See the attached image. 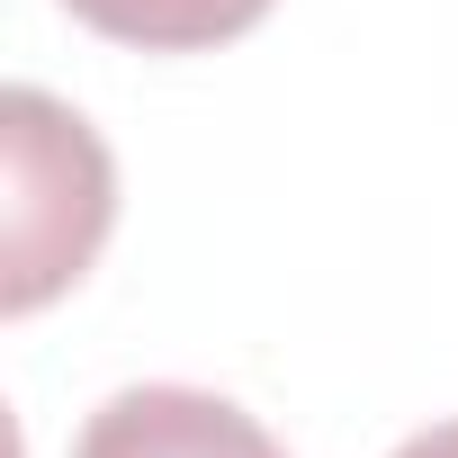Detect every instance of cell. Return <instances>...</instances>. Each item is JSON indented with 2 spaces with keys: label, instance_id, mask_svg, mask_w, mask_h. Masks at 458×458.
Returning a JSON list of instances; mask_svg holds the SVG:
<instances>
[{
  "label": "cell",
  "instance_id": "6da1fadb",
  "mask_svg": "<svg viewBox=\"0 0 458 458\" xmlns=\"http://www.w3.org/2000/svg\"><path fill=\"white\" fill-rule=\"evenodd\" d=\"M0 315H37L99 261L117 225V162L81 108L19 81L0 99Z\"/></svg>",
  "mask_w": 458,
  "mask_h": 458
},
{
  "label": "cell",
  "instance_id": "7a4b0ae2",
  "mask_svg": "<svg viewBox=\"0 0 458 458\" xmlns=\"http://www.w3.org/2000/svg\"><path fill=\"white\" fill-rule=\"evenodd\" d=\"M72 458H288L234 395H207V386H117Z\"/></svg>",
  "mask_w": 458,
  "mask_h": 458
},
{
  "label": "cell",
  "instance_id": "3957f363",
  "mask_svg": "<svg viewBox=\"0 0 458 458\" xmlns=\"http://www.w3.org/2000/svg\"><path fill=\"white\" fill-rule=\"evenodd\" d=\"M64 10L144 55H207V46L252 37L270 19V0H64Z\"/></svg>",
  "mask_w": 458,
  "mask_h": 458
},
{
  "label": "cell",
  "instance_id": "277c9868",
  "mask_svg": "<svg viewBox=\"0 0 458 458\" xmlns=\"http://www.w3.org/2000/svg\"><path fill=\"white\" fill-rule=\"evenodd\" d=\"M386 458H458V422H431V431H413V440L386 449Z\"/></svg>",
  "mask_w": 458,
  "mask_h": 458
}]
</instances>
